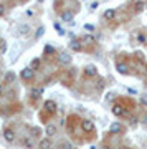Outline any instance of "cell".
Returning <instances> with one entry per match:
<instances>
[{
    "label": "cell",
    "instance_id": "obj_1",
    "mask_svg": "<svg viewBox=\"0 0 147 149\" xmlns=\"http://www.w3.org/2000/svg\"><path fill=\"white\" fill-rule=\"evenodd\" d=\"M73 61V56L69 52H61V53L58 55V63L61 65V66H69Z\"/></svg>",
    "mask_w": 147,
    "mask_h": 149
},
{
    "label": "cell",
    "instance_id": "obj_2",
    "mask_svg": "<svg viewBox=\"0 0 147 149\" xmlns=\"http://www.w3.org/2000/svg\"><path fill=\"white\" fill-rule=\"evenodd\" d=\"M56 103L53 101V100H46V101L43 103V111H46L48 114H55L56 113Z\"/></svg>",
    "mask_w": 147,
    "mask_h": 149
},
{
    "label": "cell",
    "instance_id": "obj_3",
    "mask_svg": "<svg viewBox=\"0 0 147 149\" xmlns=\"http://www.w3.org/2000/svg\"><path fill=\"white\" fill-rule=\"evenodd\" d=\"M79 124H81V129H83L84 133L91 134L93 131H94V123L91 121V119H83V121L79 123Z\"/></svg>",
    "mask_w": 147,
    "mask_h": 149
},
{
    "label": "cell",
    "instance_id": "obj_4",
    "mask_svg": "<svg viewBox=\"0 0 147 149\" xmlns=\"http://www.w3.org/2000/svg\"><path fill=\"white\" fill-rule=\"evenodd\" d=\"M15 138H17V134H15V131L12 128H5L3 129V139H5L7 143H15Z\"/></svg>",
    "mask_w": 147,
    "mask_h": 149
},
{
    "label": "cell",
    "instance_id": "obj_5",
    "mask_svg": "<svg viewBox=\"0 0 147 149\" xmlns=\"http://www.w3.org/2000/svg\"><path fill=\"white\" fill-rule=\"evenodd\" d=\"M20 76H21V80H25V81H30L35 76V71H33L30 66H25V68L20 71Z\"/></svg>",
    "mask_w": 147,
    "mask_h": 149
},
{
    "label": "cell",
    "instance_id": "obj_6",
    "mask_svg": "<svg viewBox=\"0 0 147 149\" xmlns=\"http://www.w3.org/2000/svg\"><path fill=\"white\" fill-rule=\"evenodd\" d=\"M83 73L86 76H89V78H94V76H98V68H96L94 65H88V66L83 68Z\"/></svg>",
    "mask_w": 147,
    "mask_h": 149
},
{
    "label": "cell",
    "instance_id": "obj_7",
    "mask_svg": "<svg viewBox=\"0 0 147 149\" xmlns=\"http://www.w3.org/2000/svg\"><path fill=\"white\" fill-rule=\"evenodd\" d=\"M122 131V124L119 121H114L112 124H109V128H107V133L109 134H119Z\"/></svg>",
    "mask_w": 147,
    "mask_h": 149
},
{
    "label": "cell",
    "instance_id": "obj_8",
    "mask_svg": "<svg viewBox=\"0 0 147 149\" xmlns=\"http://www.w3.org/2000/svg\"><path fill=\"white\" fill-rule=\"evenodd\" d=\"M68 48H69V52H81V50H83V45H81L79 40L73 38V40L68 43Z\"/></svg>",
    "mask_w": 147,
    "mask_h": 149
},
{
    "label": "cell",
    "instance_id": "obj_9",
    "mask_svg": "<svg viewBox=\"0 0 147 149\" xmlns=\"http://www.w3.org/2000/svg\"><path fill=\"white\" fill-rule=\"evenodd\" d=\"M112 114L114 116H117V118H122V116H127V111H126V108H122V106H119V104H114L112 106Z\"/></svg>",
    "mask_w": 147,
    "mask_h": 149
},
{
    "label": "cell",
    "instance_id": "obj_10",
    "mask_svg": "<svg viewBox=\"0 0 147 149\" xmlns=\"http://www.w3.org/2000/svg\"><path fill=\"white\" fill-rule=\"evenodd\" d=\"M79 42H81V45H94L96 43V38L93 37V35H89V33H86V35H83V37H81V40H79Z\"/></svg>",
    "mask_w": 147,
    "mask_h": 149
},
{
    "label": "cell",
    "instance_id": "obj_11",
    "mask_svg": "<svg viewBox=\"0 0 147 149\" xmlns=\"http://www.w3.org/2000/svg\"><path fill=\"white\" fill-rule=\"evenodd\" d=\"M53 148V141L50 138H43L38 143V149H51Z\"/></svg>",
    "mask_w": 147,
    "mask_h": 149
},
{
    "label": "cell",
    "instance_id": "obj_12",
    "mask_svg": "<svg viewBox=\"0 0 147 149\" xmlns=\"http://www.w3.org/2000/svg\"><path fill=\"white\" fill-rule=\"evenodd\" d=\"M15 81H17V74L13 73V71H7V73L3 74V83L12 85V83H15Z\"/></svg>",
    "mask_w": 147,
    "mask_h": 149
},
{
    "label": "cell",
    "instance_id": "obj_13",
    "mask_svg": "<svg viewBox=\"0 0 147 149\" xmlns=\"http://www.w3.org/2000/svg\"><path fill=\"white\" fill-rule=\"evenodd\" d=\"M28 33H30V25L28 23H21L20 27H18V30H17V35H20V37L28 35Z\"/></svg>",
    "mask_w": 147,
    "mask_h": 149
},
{
    "label": "cell",
    "instance_id": "obj_14",
    "mask_svg": "<svg viewBox=\"0 0 147 149\" xmlns=\"http://www.w3.org/2000/svg\"><path fill=\"white\" fill-rule=\"evenodd\" d=\"M45 134H46V138L51 139L53 136L56 134V126H55V124H48L46 129H45Z\"/></svg>",
    "mask_w": 147,
    "mask_h": 149
},
{
    "label": "cell",
    "instance_id": "obj_15",
    "mask_svg": "<svg viewBox=\"0 0 147 149\" xmlns=\"http://www.w3.org/2000/svg\"><path fill=\"white\" fill-rule=\"evenodd\" d=\"M42 95H45V88H33L32 90V98L33 100H38Z\"/></svg>",
    "mask_w": 147,
    "mask_h": 149
},
{
    "label": "cell",
    "instance_id": "obj_16",
    "mask_svg": "<svg viewBox=\"0 0 147 149\" xmlns=\"http://www.w3.org/2000/svg\"><path fill=\"white\" fill-rule=\"evenodd\" d=\"M136 42L141 43V45H144V43H147V35L144 32H139L136 33Z\"/></svg>",
    "mask_w": 147,
    "mask_h": 149
},
{
    "label": "cell",
    "instance_id": "obj_17",
    "mask_svg": "<svg viewBox=\"0 0 147 149\" xmlns=\"http://www.w3.org/2000/svg\"><path fill=\"white\" fill-rule=\"evenodd\" d=\"M116 68H117V71H119L121 74H127V73H129V70H127V65H126V63H121V61H117Z\"/></svg>",
    "mask_w": 147,
    "mask_h": 149
},
{
    "label": "cell",
    "instance_id": "obj_18",
    "mask_svg": "<svg viewBox=\"0 0 147 149\" xmlns=\"http://www.w3.org/2000/svg\"><path fill=\"white\" fill-rule=\"evenodd\" d=\"M104 18L106 20H114L116 18V10L114 8H107V10H104Z\"/></svg>",
    "mask_w": 147,
    "mask_h": 149
},
{
    "label": "cell",
    "instance_id": "obj_19",
    "mask_svg": "<svg viewBox=\"0 0 147 149\" xmlns=\"http://www.w3.org/2000/svg\"><path fill=\"white\" fill-rule=\"evenodd\" d=\"M21 146H23V149H32L33 148V141L30 138H23V141H21Z\"/></svg>",
    "mask_w": 147,
    "mask_h": 149
},
{
    "label": "cell",
    "instance_id": "obj_20",
    "mask_svg": "<svg viewBox=\"0 0 147 149\" xmlns=\"http://www.w3.org/2000/svg\"><path fill=\"white\" fill-rule=\"evenodd\" d=\"M61 20L63 22H73V12H63V13H61Z\"/></svg>",
    "mask_w": 147,
    "mask_h": 149
},
{
    "label": "cell",
    "instance_id": "obj_21",
    "mask_svg": "<svg viewBox=\"0 0 147 149\" xmlns=\"http://www.w3.org/2000/svg\"><path fill=\"white\" fill-rule=\"evenodd\" d=\"M40 65H42V60H40V58H33V60H32V63H30V68L35 71L37 68H40Z\"/></svg>",
    "mask_w": 147,
    "mask_h": 149
},
{
    "label": "cell",
    "instance_id": "obj_22",
    "mask_svg": "<svg viewBox=\"0 0 147 149\" xmlns=\"http://www.w3.org/2000/svg\"><path fill=\"white\" fill-rule=\"evenodd\" d=\"M43 35H45V27H43V25H40V27L37 28V33H35V40H40Z\"/></svg>",
    "mask_w": 147,
    "mask_h": 149
},
{
    "label": "cell",
    "instance_id": "obj_23",
    "mask_svg": "<svg viewBox=\"0 0 147 149\" xmlns=\"http://www.w3.org/2000/svg\"><path fill=\"white\" fill-rule=\"evenodd\" d=\"M83 28H84V30H86L88 33H89V35H91L93 32H96V27L93 25V23H84V25H83Z\"/></svg>",
    "mask_w": 147,
    "mask_h": 149
},
{
    "label": "cell",
    "instance_id": "obj_24",
    "mask_svg": "<svg viewBox=\"0 0 147 149\" xmlns=\"http://www.w3.org/2000/svg\"><path fill=\"white\" fill-rule=\"evenodd\" d=\"M53 28H55V32H58V35H64V30H63V27L60 25V23H53Z\"/></svg>",
    "mask_w": 147,
    "mask_h": 149
},
{
    "label": "cell",
    "instance_id": "obj_25",
    "mask_svg": "<svg viewBox=\"0 0 147 149\" xmlns=\"http://www.w3.org/2000/svg\"><path fill=\"white\" fill-rule=\"evenodd\" d=\"M7 52V42L3 38H0V53H5Z\"/></svg>",
    "mask_w": 147,
    "mask_h": 149
},
{
    "label": "cell",
    "instance_id": "obj_26",
    "mask_svg": "<svg viewBox=\"0 0 147 149\" xmlns=\"http://www.w3.org/2000/svg\"><path fill=\"white\" fill-rule=\"evenodd\" d=\"M142 8H144V2H137V3H134V10L136 12H141Z\"/></svg>",
    "mask_w": 147,
    "mask_h": 149
},
{
    "label": "cell",
    "instance_id": "obj_27",
    "mask_svg": "<svg viewBox=\"0 0 147 149\" xmlns=\"http://www.w3.org/2000/svg\"><path fill=\"white\" fill-rule=\"evenodd\" d=\"M98 7H99V3H98V2H91V3H89V10H96Z\"/></svg>",
    "mask_w": 147,
    "mask_h": 149
},
{
    "label": "cell",
    "instance_id": "obj_28",
    "mask_svg": "<svg viewBox=\"0 0 147 149\" xmlns=\"http://www.w3.org/2000/svg\"><path fill=\"white\" fill-rule=\"evenodd\" d=\"M114 100V93H107V96H106V101H112Z\"/></svg>",
    "mask_w": 147,
    "mask_h": 149
},
{
    "label": "cell",
    "instance_id": "obj_29",
    "mask_svg": "<svg viewBox=\"0 0 147 149\" xmlns=\"http://www.w3.org/2000/svg\"><path fill=\"white\" fill-rule=\"evenodd\" d=\"M5 5H3V3H0V17H3V13H5Z\"/></svg>",
    "mask_w": 147,
    "mask_h": 149
},
{
    "label": "cell",
    "instance_id": "obj_30",
    "mask_svg": "<svg viewBox=\"0 0 147 149\" xmlns=\"http://www.w3.org/2000/svg\"><path fill=\"white\" fill-rule=\"evenodd\" d=\"M45 53H55V50L48 45V47H45Z\"/></svg>",
    "mask_w": 147,
    "mask_h": 149
},
{
    "label": "cell",
    "instance_id": "obj_31",
    "mask_svg": "<svg viewBox=\"0 0 147 149\" xmlns=\"http://www.w3.org/2000/svg\"><path fill=\"white\" fill-rule=\"evenodd\" d=\"M63 149H73V144L71 143H63Z\"/></svg>",
    "mask_w": 147,
    "mask_h": 149
},
{
    "label": "cell",
    "instance_id": "obj_32",
    "mask_svg": "<svg viewBox=\"0 0 147 149\" xmlns=\"http://www.w3.org/2000/svg\"><path fill=\"white\" fill-rule=\"evenodd\" d=\"M33 15H35V10L28 8V10H26V17H33Z\"/></svg>",
    "mask_w": 147,
    "mask_h": 149
},
{
    "label": "cell",
    "instance_id": "obj_33",
    "mask_svg": "<svg viewBox=\"0 0 147 149\" xmlns=\"http://www.w3.org/2000/svg\"><path fill=\"white\" fill-rule=\"evenodd\" d=\"M142 103L147 106V96H146V95H142Z\"/></svg>",
    "mask_w": 147,
    "mask_h": 149
},
{
    "label": "cell",
    "instance_id": "obj_34",
    "mask_svg": "<svg viewBox=\"0 0 147 149\" xmlns=\"http://www.w3.org/2000/svg\"><path fill=\"white\" fill-rule=\"evenodd\" d=\"M2 93H3V85L0 83V95H2Z\"/></svg>",
    "mask_w": 147,
    "mask_h": 149
},
{
    "label": "cell",
    "instance_id": "obj_35",
    "mask_svg": "<svg viewBox=\"0 0 147 149\" xmlns=\"http://www.w3.org/2000/svg\"><path fill=\"white\" fill-rule=\"evenodd\" d=\"M144 8H146V10H147V2H146V3H144Z\"/></svg>",
    "mask_w": 147,
    "mask_h": 149
},
{
    "label": "cell",
    "instance_id": "obj_36",
    "mask_svg": "<svg viewBox=\"0 0 147 149\" xmlns=\"http://www.w3.org/2000/svg\"><path fill=\"white\" fill-rule=\"evenodd\" d=\"M117 149H124V148H117Z\"/></svg>",
    "mask_w": 147,
    "mask_h": 149
}]
</instances>
